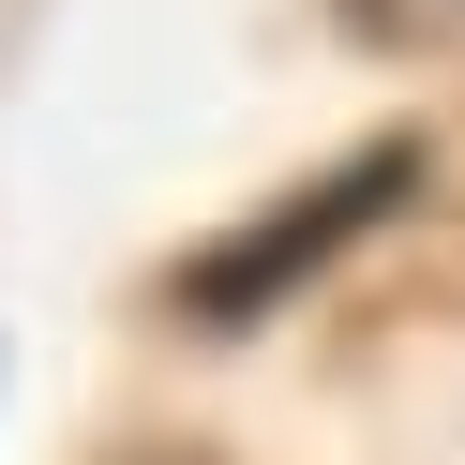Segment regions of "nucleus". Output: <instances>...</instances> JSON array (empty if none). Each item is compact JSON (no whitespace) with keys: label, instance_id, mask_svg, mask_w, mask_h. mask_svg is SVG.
I'll return each instance as SVG.
<instances>
[{"label":"nucleus","instance_id":"obj_1","mask_svg":"<svg viewBox=\"0 0 465 465\" xmlns=\"http://www.w3.org/2000/svg\"><path fill=\"white\" fill-rule=\"evenodd\" d=\"M420 181V135H375V151H345L331 181H301L285 211H255L241 241H211V255H181V315L195 331H255V315L285 301V285H315L361 225H391V195Z\"/></svg>","mask_w":465,"mask_h":465},{"label":"nucleus","instance_id":"obj_2","mask_svg":"<svg viewBox=\"0 0 465 465\" xmlns=\"http://www.w3.org/2000/svg\"><path fill=\"white\" fill-rule=\"evenodd\" d=\"M361 45H391V61H435V45H465V0H331Z\"/></svg>","mask_w":465,"mask_h":465}]
</instances>
